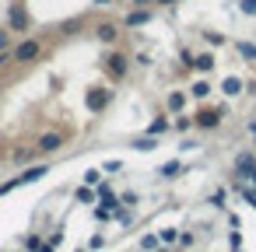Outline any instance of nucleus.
Segmentation results:
<instances>
[{
  "label": "nucleus",
  "mask_w": 256,
  "mask_h": 252,
  "mask_svg": "<svg viewBox=\"0 0 256 252\" xmlns=\"http://www.w3.org/2000/svg\"><path fill=\"white\" fill-rule=\"evenodd\" d=\"M42 56V39H22L14 49H11V63H36Z\"/></svg>",
  "instance_id": "obj_1"
},
{
  "label": "nucleus",
  "mask_w": 256,
  "mask_h": 252,
  "mask_svg": "<svg viewBox=\"0 0 256 252\" xmlns=\"http://www.w3.org/2000/svg\"><path fill=\"white\" fill-rule=\"evenodd\" d=\"M32 158H36V151H28V147H18V151H14V161H18V165H28Z\"/></svg>",
  "instance_id": "obj_16"
},
{
  "label": "nucleus",
  "mask_w": 256,
  "mask_h": 252,
  "mask_svg": "<svg viewBox=\"0 0 256 252\" xmlns=\"http://www.w3.org/2000/svg\"><path fill=\"white\" fill-rule=\"evenodd\" d=\"M193 95H196V98H207V95H210V84H207V81H196V84H193Z\"/></svg>",
  "instance_id": "obj_20"
},
{
  "label": "nucleus",
  "mask_w": 256,
  "mask_h": 252,
  "mask_svg": "<svg viewBox=\"0 0 256 252\" xmlns=\"http://www.w3.org/2000/svg\"><path fill=\"white\" fill-rule=\"evenodd\" d=\"M42 175H46V165H36V168H28V172H22V175H14L11 182L0 186V196L11 193V189H18V186H28V182H36V179H42Z\"/></svg>",
  "instance_id": "obj_4"
},
{
  "label": "nucleus",
  "mask_w": 256,
  "mask_h": 252,
  "mask_svg": "<svg viewBox=\"0 0 256 252\" xmlns=\"http://www.w3.org/2000/svg\"><path fill=\"white\" fill-rule=\"evenodd\" d=\"M42 242H46V238H42V235H36V231H32V235H25V252H39V245H42Z\"/></svg>",
  "instance_id": "obj_12"
},
{
  "label": "nucleus",
  "mask_w": 256,
  "mask_h": 252,
  "mask_svg": "<svg viewBox=\"0 0 256 252\" xmlns=\"http://www.w3.org/2000/svg\"><path fill=\"white\" fill-rule=\"evenodd\" d=\"M120 203H123V207H134V203H137V193H123Z\"/></svg>",
  "instance_id": "obj_25"
},
{
  "label": "nucleus",
  "mask_w": 256,
  "mask_h": 252,
  "mask_svg": "<svg viewBox=\"0 0 256 252\" xmlns=\"http://www.w3.org/2000/svg\"><path fill=\"white\" fill-rule=\"evenodd\" d=\"M120 168H123V161H106V168H102V172H120Z\"/></svg>",
  "instance_id": "obj_27"
},
{
  "label": "nucleus",
  "mask_w": 256,
  "mask_h": 252,
  "mask_svg": "<svg viewBox=\"0 0 256 252\" xmlns=\"http://www.w3.org/2000/svg\"><path fill=\"white\" fill-rule=\"evenodd\" d=\"M109 98H112L109 88H92L84 95V105H88V112H102V109H109Z\"/></svg>",
  "instance_id": "obj_6"
},
{
  "label": "nucleus",
  "mask_w": 256,
  "mask_h": 252,
  "mask_svg": "<svg viewBox=\"0 0 256 252\" xmlns=\"http://www.w3.org/2000/svg\"><path fill=\"white\" fill-rule=\"evenodd\" d=\"M224 116H228V109H224V105H218V109H204V112H196V116H193V126H196V130H218Z\"/></svg>",
  "instance_id": "obj_3"
},
{
  "label": "nucleus",
  "mask_w": 256,
  "mask_h": 252,
  "mask_svg": "<svg viewBox=\"0 0 256 252\" xmlns=\"http://www.w3.org/2000/svg\"><path fill=\"white\" fill-rule=\"evenodd\" d=\"M8 25H11V32H25V28L32 25V18H28V11H25V4H11Z\"/></svg>",
  "instance_id": "obj_7"
},
{
  "label": "nucleus",
  "mask_w": 256,
  "mask_h": 252,
  "mask_svg": "<svg viewBox=\"0 0 256 252\" xmlns=\"http://www.w3.org/2000/svg\"><path fill=\"white\" fill-rule=\"evenodd\" d=\"M134 147H140V151H154L158 144H154V137H140V140H137Z\"/></svg>",
  "instance_id": "obj_23"
},
{
  "label": "nucleus",
  "mask_w": 256,
  "mask_h": 252,
  "mask_svg": "<svg viewBox=\"0 0 256 252\" xmlns=\"http://www.w3.org/2000/svg\"><path fill=\"white\" fill-rule=\"evenodd\" d=\"M224 196H228L224 189H214V193H210V203H214V207H224Z\"/></svg>",
  "instance_id": "obj_24"
},
{
  "label": "nucleus",
  "mask_w": 256,
  "mask_h": 252,
  "mask_svg": "<svg viewBox=\"0 0 256 252\" xmlns=\"http://www.w3.org/2000/svg\"><path fill=\"white\" fill-rule=\"evenodd\" d=\"M249 186H252V189H256V168H252V172H249Z\"/></svg>",
  "instance_id": "obj_30"
},
{
  "label": "nucleus",
  "mask_w": 256,
  "mask_h": 252,
  "mask_svg": "<svg viewBox=\"0 0 256 252\" xmlns=\"http://www.w3.org/2000/svg\"><path fill=\"white\" fill-rule=\"evenodd\" d=\"M148 130H151V137H158V133H165V130H168V119H154Z\"/></svg>",
  "instance_id": "obj_21"
},
{
  "label": "nucleus",
  "mask_w": 256,
  "mask_h": 252,
  "mask_svg": "<svg viewBox=\"0 0 256 252\" xmlns=\"http://www.w3.org/2000/svg\"><path fill=\"white\" fill-rule=\"evenodd\" d=\"M238 53H242V60L256 63V46H249V42H238Z\"/></svg>",
  "instance_id": "obj_18"
},
{
  "label": "nucleus",
  "mask_w": 256,
  "mask_h": 252,
  "mask_svg": "<svg viewBox=\"0 0 256 252\" xmlns=\"http://www.w3.org/2000/svg\"><path fill=\"white\" fill-rule=\"evenodd\" d=\"M95 39H98V42H109V46H112V42L120 39V28H116L112 21H95Z\"/></svg>",
  "instance_id": "obj_8"
},
{
  "label": "nucleus",
  "mask_w": 256,
  "mask_h": 252,
  "mask_svg": "<svg viewBox=\"0 0 256 252\" xmlns=\"http://www.w3.org/2000/svg\"><path fill=\"white\" fill-rule=\"evenodd\" d=\"M179 172H182V165H179V161H165V165L158 168V175H162V179H176Z\"/></svg>",
  "instance_id": "obj_10"
},
{
  "label": "nucleus",
  "mask_w": 256,
  "mask_h": 252,
  "mask_svg": "<svg viewBox=\"0 0 256 252\" xmlns=\"http://www.w3.org/2000/svg\"><path fill=\"white\" fill-rule=\"evenodd\" d=\"M98 175H102V172H88V175H84V186H95V182H98Z\"/></svg>",
  "instance_id": "obj_28"
},
{
  "label": "nucleus",
  "mask_w": 256,
  "mask_h": 252,
  "mask_svg": "<svg viewBox=\"0 0 256 252\" xmlns=\"http://www.w3.org/2000/svg\"><path fill=\"white\" fill-rule=\"evenodd\" d=\"M64 144H67V133L53 130V133H42V137H39L36 151H39V154H56V151H64Z\"/></svg>",
  "instance_id": "obj_5"
},
{
  "label": "nucleus",
  "mask_w": 256,
  "mask_h": 252,
  "mask_svg": "<svg viewBox=\"0 0 256 252\" xmlns=\"http://www.w3.org/2000/svg\"><path fill=\"white\" fill-rule=\"evenodd\" d=\"M154 252H168V249H154Z\"/></svg>",
  "instance_id": "obj_31"
},
{
  "label": "nucleus",
  "mask_w": 256,
  "mask_h": 252,
  "mask_svg": "<svg viewBox=\"0 0 256 252\" xmlns=\"http://www.w3.org/2000/svg\"><path fill=\"white\" fill-rule=\"evenodd\" d=\"M137 252H144V249H137Z\"/></svg>",
  "instance_id": "obj_32"
},
{
  "label": "nucleus",
  "mask_w": 256,
  "mask_h": 252,
  "mask_svg": "<svg viewBox=\"0 0 256 252\" xmlns=\"http://www.w3.org/2000/svg\"><path fill=\"white\" fill-rule=\"evenodd\" d=\"M158 242H162L158 235H144V238H140V249H144V252H154V249H158Z\"/></svg>",
  "instance_id": "obj_17"
},
{
  "label": "nucleus",
  "mask_w": 256,
  "mask_h": 252,
  "mask_svg": "<svg viewBox=\"0 0 256 252\" xmlns=\"http://www.w3.org/2000/svg\"><path fill=\"white\" fill-rule=\"evenodd\" d=\"M221 88H224V95H232V98H235V95L242 91V81H238V77H228V81H224Z\"/></svg>",
  "instance_id": "obj_13"
},
{
  "label": "nucleus",
  "mask_w": 256,
  "mask_h": 252,
  "mask_svg": "<svg viewBox=\"0 0 256 252\" xmlns=\"http://www.w3.org/2000/svg\"><path fill=\"white\" fill-rule=\"evenodd\" d=\"M252 168H256V154H252V151H242V154L235 158V175H238V179H249Z\"/></svg>",
  "instance_id": "obj_9"
},
{
  "label": "nucleus",
  "mask_w": 256,
  "mask_h": 252,
  "mask_svg": "<svg viewBox=\"0 0 256 252\" xmlns=\"http://www.w3.org/2000/svg\"><path fill=\"white\" fill-rule=\"evenodd\" d=\"M193 67H196V70H210V67H214V56H207V53H204V56H193Z\"/></svg>",
  "instance_id": "obj_15"
},
{
  "label": "nucleus",
  "mask_w": 256,
  "mask_h": 252,
  "mask_svg": "<svg viewBox=\"0 0 256 252\" xmlns=\"http://www.w3.org/2000/svg\"><path fill=\"white\" fill-rule=\"evenodd\" d=\"M238 193H242V200H246L249 207H256V189H252V186H242Z\"/></svg>",
  "instance_id": "obj_22"
},
{
  "label": "nucleus",
  "mask_w": 256,
  "mask_h": 252,
  "mask_svg": "<svg viewBox=\"0 0 256 252\" xmlns=\"http://www.w3.org/2000/svg\"><path fill=\"white\" fill-rule=\"evenodd\" d=\"M242 11L246 14H256V0H242Z\"/></svg>",
  "instance_id": "obj_26"
},
{
  "label": "nucleus",
  "mask_w": 256,
  "mask_h": 252,
  "mask_svg": "<svg viewBox=\"0 0 256 252\" xmlns=\"http://www.w3.org/2000/svg\"><path fill=\"white\" fill-rule=\"evenodd\" d=\"M102 67H106L109 81H123V77L130 74V56H126V53H120V49H112V53L102 60Z\"/></svg>",
  "instance_id": "obj_2"
},
{
  "label": "nucleus",
  "mask_w": 256,
  "mask_h": 252,
  "mask_svg": "<svg viewBox=\"0 0 256 252\" xmlns=\"http://www.w3.org/2000/svg\"><path fill=\"white\" fill-rule=\"evenodd\" d=\"M165 105H168V112H182V105H186V98H182V95H179V91H172V95H168V102H165Z\"/></svg>",
  "instance_id": "obj_11"
},
{
  "label": "nucleus",
  "mask_w": 256,
  "mask_h": 252,
  "mask_svg": "<svg viewBox=\"0 0 256 252\" xmlns=\"http://www.w3.org/2000/svg\"><path fill=\"white\" fill-rule=\"evenodd\" d=\"M158 238H162V245H172V242H179V231H176V228H165Z\"/></svg>",
  "instance_id": "obj_19"
},
{
  "label": "nucleus",
  "mask_w": 256,
  "mask_h": 252,
  "mask_svg": "<svg viewBox=\"0 0 256 252\" xmlns=\"http://www.w3.org/2000/svg\"><path fill=\"white\" fill-rule=\"evenodd\" d=\"M74 196H78L81 203H95V189H92V186H78V193H74Z\"/></svg>",
  "instance_id": "obj_14"
},
{
  "label": "nucleus",
  "mask_w": 256,
  "mask_h": 252,
  "mask_svg": "<svg viewBox=\"0 0 256 252\" xmlns=\"http://www.w3.org/2000/svg\"><path fill=\"white\" fill-rule=\"evenodd\" d=\"M39 252H56V245H53V242H50V238H46V242H42V245H39Z\"/></svg>",
  "instance_id": "obj_29"
}]
</instances>
